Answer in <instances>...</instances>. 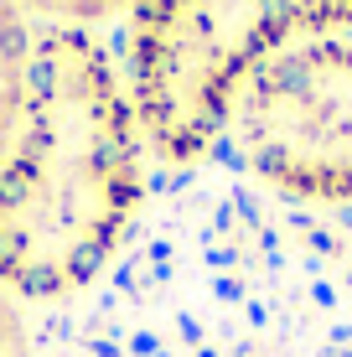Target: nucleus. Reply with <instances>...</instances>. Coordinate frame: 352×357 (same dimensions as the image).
<instances>
[{
	"mask_svg": "<svg viewBox=\"0 0 352 357\" xmlns=\"http://www.w3.org/2000/svg\"><path fill=\"white\" fill-rule=\"evenodd\" d=\"M26 16H47V21H63L68 31L93 26V21H109L119 10H135V0H16Z\"/></svg>",
	"mask_w": 352,
	"mask_h": 357,
	"instance_id": "5",
	"label": "nucleus"
},
{
	"mask_svg": "<svg viewBox=\"0 0 352 357\" xmlns=\"http://www.w3.org/2000/svg\"><path fill=\"white\" fill-rule=\"evenodd\" d=\"M140 207V119L104 47L47 31L31 98L0 166V285L26 301L83 290Z\"/></svg>",
	"mask_w": 352,
	"mask_h": 357,
	"instance_id": "1",
	"label": "nucleus"
},
{
	"mask_svg": "<svg viewBox=\"0 0 352 357\" xmlns=\"http://www.w3.org/2000/svg\"><path fill=\"white\" fill-rule=\"evenodd\" d=\"M352 26V0H135L130 104L166 161H197L244 78L296 36Z\"/></svg>",
	"mask_w": 352,
	"mask_h": 357,
	"instance_id": "2",
	"label": "nucleus"
},
{
	"mask_svg": "<svg viewBox=\"0 0 352 357\" xmlns=\"http://www.w3.org/2000/svg\"><path fill=\"white\" fill-rule=\"evenodd\" d=\"M31 31H26V10L16 0H0V166H6L10 145L21 135L26 119V98H31Z\"/></svg>",
	"mask_w": 352,
	"mask_h": 357,
	"instance_id": "4",
	"label": "nucleus"
},
{
	"mask_svg": "<svg viewBox=\"0 0 352 357\" xmlns=\"http://www.w3.org/2000/svg\"><path fill=\"white\" fill-rule=\"evenodd\" d=\"M0 357H31L26 347V326H21L16 305H10V290L0 285Z\"/></svg>",
	"mask_w": 352,
	"mask_h": 357,
	"instance_id": "6",
	"label": "nucleus"
},
{
	"mask_svg": "<svg viewBox=\"0 0 352 357\" xmlns=\"http://www.w3.org/2000/svg\"><path fill=\"white\" fill-rule=\"evenodd\" d=\"M228 125L270 187L300 202H352V36L316 31L244 78Z\"/></svg>",
	"mask_w": 352,
	"mask_h": 357,
	"instance_id": "3",
	"label": "nucleus"
}]
</instances>
